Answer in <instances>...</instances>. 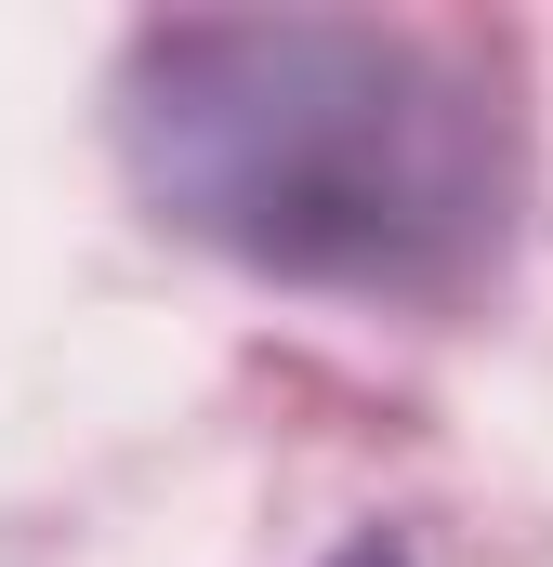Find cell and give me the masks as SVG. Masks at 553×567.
<instances>
[{
    "mask_svg": "<svg viewBox=\"0 0 553 567\" xmlns=\"http://www.w3.org/2000/svg\"><path fill=\"white\" fill-rule=\"evenodd\" d=\"M145 212L330 303H461L528 212L501 53L409 13H171L119 53Z\"/></svg>",
    "mask_w": 553,
    "mask_h": 567,
    "instance_id": "1",
    "label": "cell"
},
{
    "mask_svg": "<svg viewBox=\"0 0 553 567\" xmlns=\"http://www.w3.org/2000/svg\"><path fill=\"white\" fill-rule=\"evenodd\" d=\"M330 567H409V555H383V542H356V555H330Z\"/></svg>",
    "mask_w": 553,
    "mask_h": 567,
    "instance_id": "2",
    "label": "cell"
}]
</instances>
